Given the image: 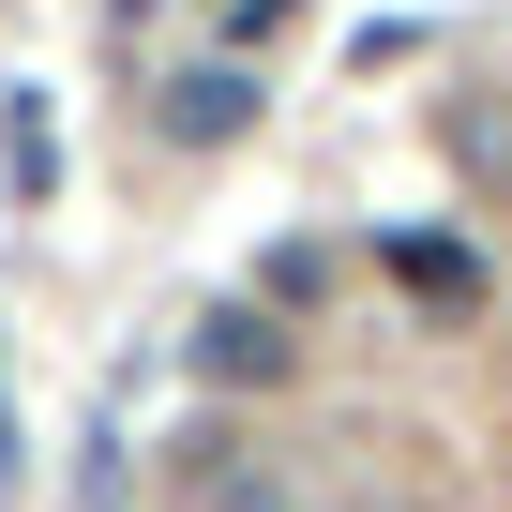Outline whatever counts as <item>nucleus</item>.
<instances>
[{
    "label": "nucleus",
    "mask_w": 512,
    "mask_h": 512,
    "mask_svg": "<svg viewBox=\"0 0 512 512\" xmlns=\"http://www.w3.org/2000/svg\"><path fill=\"white\" fill-rule=\"evenodd\" d=\"M16 181H31V196L61 181V136H46V106H31V91H16Z\"/></svg>",
    "instance_id": "nucleus-4"
},
{
    "label": "nucleus",
    "mask_w": 512,
    "mask_h": 512,
    "mask_svg": "<svg viewBox=\"0 0 512 512\" xmlns=\"http://www.w3.org/2000/svg\"><path fill=\"white\" fill-rule=\"evenodd\" d=\"M392 272H407L422 302H452V317L482 302V256H467V241H392Z\"/></svg>",
    "instance_id": "nucleus-3"
},
{
    "label": "nucleus",
    "mask_w": 512,
    "mask_h": 512,
    "mask_svg": "<svg viewBox=\"0 0 512 512\" xmlns=\"http://www.w3.org/2000/svg\"><path fill=\"white\" fill-rule=\"evenodd\" d=\"M256 121V76L241 61H196V76H166V136H196V151H226Z\"/></svg>",
    "instance_id": "nucleus-1"
},
{
    "label": "nucleus",
    "mask_w": 512,
    "mask_h": 512,
    "mask_svg": "<svg viewBox=\"0 0 512 512\" xmlns=\"http://www.w3.org/2000/svg\"><path fill=\"white\" fill-rule=\"evenodd\" d=\"M196 377H241V392L287 377V332L256 317V302H211V317H196Z\"/></svg>",
    "instance_id": "nucleus-2"
}]
</instances>
